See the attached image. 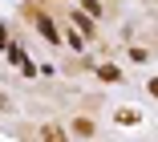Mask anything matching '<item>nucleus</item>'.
<instances>
[{
	"mask_svg": "<svg viewBox=\"0 0 158 142\" xmlns=\"http://www.w3.org/2000/svg\"><path fill=\"white\" fill-rule=\"evenodd\" d=\"M45 138L49 142H61V130H45Z\"/></svg>",
	"mask_w": 158,
	"mask_h": 142,
	"instance_id": "f257e3e1",
	"label": "nucleus"
}]
</instances>
